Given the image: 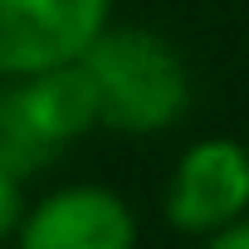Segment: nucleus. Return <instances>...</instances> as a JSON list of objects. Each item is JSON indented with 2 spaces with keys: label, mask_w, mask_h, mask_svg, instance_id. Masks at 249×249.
<instances>
[{
  "label": "nucleus",
  "mask_w": 249,
  "mask_h": 249,
  "mask_svg": "<svg viewBox=\"0 0 249 249\" xmlns=\"http://www.w3.org/2000/svg\"><path fill=\"white\" fill-rule=\"evenodd\" d=\"M107 25L112 0H0V83L78 64Z\"/></svg>",
  "instance_id": "obj_3"
},
{
  "label": "nucleus",
  "mask_w": 249,
  "mask_h": 249,
  "mask_svg": "<svg viewBox=\"0 0 249 249\" xmlns=\"http://www.w3.org/2000/svg\"><path fill=\"white\" fill-rule=\"evenodd\" d=\"M25 171H15L10 161H0V239H15L20 220H25V191H20Z\"/></svg>",
  "instance_id": "obj_5"
},
{
  "label": "nucleus",
  "mask_w": 249,
  "mask_h": 249,
  "mask_svg": "<svg viewBox=\"0 0 249 249\" xmlns=\"http://www.w3.org/2000/svg\"><path fill=\"white\" fill-rule=\"evenodd\" d=\"M15 249H137V215L112 186H59L25 210Z\"/></svg>",
  "instance_id": "obj_4"
},
{
  "label": "nucleus",
  "mask_w": 249,
  "mask_h": 249,
  "mask_svg": "<svg viewBox=\"0 0 249 249\" xmlns=\"http://www.w3.org/2000/svg\"><path fill=\"white\" fill-rule=\"evenodd\" d=\"M78 64L98 98V127L147 137L176 127L191 107V73L181 49L147 25H107Z\"/></svg>",
  "instance_id": "obj_1"
},
{
  "label": "nucleus",
  "mask_w": 249,
  "mask_h": 249,
  "mask_svg": "<svg viewBox=\"0 0 249 249\" xmlns=\"http://www.w3.org/2000/svg\"><path fill=\"white\" fill-rule=\"evenodd\" d=\"M200 249H249V215L234 220V225H225V230H215Z\"/></svg>",
  "instance_id": "obj_6"
},
{
  "label": "nucleus",
  "mask_w": 249,
  "mask_h": 249,
  "mask_svg": "<svg viewBox=\"0 0 249 249\" xmlns=\"http://www.w3.org/2000/svg\"><path fill=\"white\" fill-rule=\"evenodd\" d=\"M161 215L176 234L210 239L215 230L249 215V147L234 137H200L191 142L161 196Z\"/></svg>",
  "instance_id": "obj_2"
}]
</instances>
